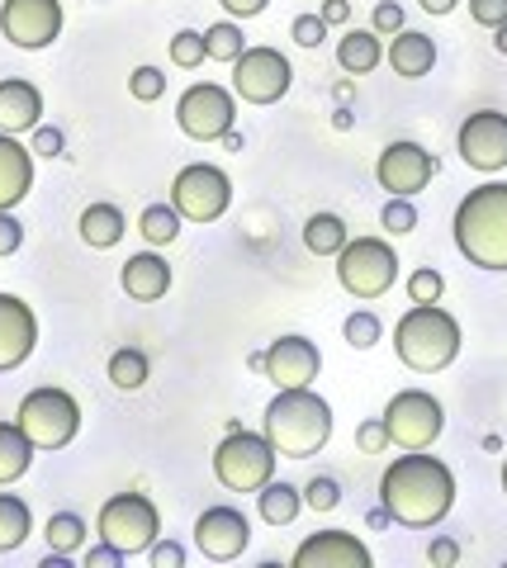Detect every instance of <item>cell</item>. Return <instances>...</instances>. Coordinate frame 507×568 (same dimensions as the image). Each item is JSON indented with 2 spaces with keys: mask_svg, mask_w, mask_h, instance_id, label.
Here are the masks:
<instances>
[{
  "mask_svg": "<svg viewBox=\"0 0 507 568\" xmlns=\"http://www.w3.org/2000/svg\"><path fill=\"white\" fill-rule=\"evenodd\" d=\"M379 507L398 526H413V530L442 526L450 517V507H456V474L436 455L404 450L379 478Z\"/></svg>",
  "mask_w": 507,
  "mask_h": 568,
  "instance_id": "cell-1",
  "label": "cell"
},
{
  "mask_svg": "<svg viewBox=\"0 0 507 568\" xmlns=\"http://www.w3.org/2000/svg\"><path fill=\"white\" fill-rule=\"evenodd\" d=\"M456 246L479 271H507V181H488L469 190L456 209Z\"/></svg>",
  "mask_w": 507,
  "mask_h": 568,
  "instance_id": "cell-2",
  "label": "cell"
},
{
  "mask_svg": "<svg viewBox=\"0 0 507 568\" xmlns=\"http://www.w3.org/2000/svg\"><path fill=\"white\" fill-rule=\"evenodd\" d=\"M261 432H266V440L285 459H308L327 446L332 407H327V398L313 394V388H280V394L266 403Z\"/></svg>",
  "mask_w": 507,
  "mask_h": 568,
  "instance_id": "cell-3",
  "label": "cell"
},
{
  "mask_svg": "<svg viewBox=\"0 0 507 568\" xmlns=\"http://www.w3.org/2000/svg\"><path fill=\"white\" fill-rule=\"evenodd\" d=\"M394 351L417 375H436L460 355V323L442 304H413L394 327Z\"/></svg>",
  "mask_w": 507,
  "mask_h": 568,
  "instance_id": "cell-4",
  "label": "cell"
},
{
  "mask_svg": "<svg viewBox=\"0 0 507 568\" xmlns=\"http://www.w3.org/2000/svg\"><path fill=\"white\" fill-rule=\"evenodd\" d=\"M280 450L266 440V432H233L214 450V478L229 493H261L275 478Z\"/></svg>",
  "mask_w": 507,
  "mask_h": 568,
  "instance_id": "cell-5",
  "label": "cell"
},
{
  "mask_svg": "<svg viewBox=\"0 0 507 568\" xmlns=\"http://www.w3.org/2000/svg\"><path fill=\"white\" fill-rule=\"evenodd\" d=\"M14 422L33 440V450H62L81 432V407L67 388H33V394H24Z\"/></svg>",
  "mask_w": 507,
  "mask_h": 568,
  "instance_id": "cell-6",
  "label": "cell"
},
{
  "mask_svg": "<svg viewBox=\"0 0 507 568\" xmlns=\"http://www.w3.org/2000/svg\"><path fill=\"white\" fill-rule=\"evenodd\" d=\"M337 280L352 298H379L398 280V252L379 237H346L337 252Z\"/></svg>",
  "mask_w": 507,
  "mask_h": 568,
  "instance_id": "cell-7",
  "label": "cell"
},
{
  "mask_svg": "<svg viewBox=\"0 0 507 568\" xmlns=\"http://www.w3.org/2000/svg\"><path fill=\"white\" fill-rule=\"evenodd\" d=\"M100 536L110 540L119 555H148V549L156 545V530H162V511L152 507V497L143 493H119L110 497V503L100 507Z\"/></svg>",
  "mask_w": 507,
  "mask_h": 568,
  "instance_id": "cell-8",
  "label": "cell"
},
{
  "mask_svg": "<svg viewBox=\"0 0 507 568\" xmlns=\"http://www.w3.org/2000/svg\"><path fill=\"white\" fill-rule=\"evenodd\" d=\"M229 204H233V181L214 162H195L176 171V181H171V209L185 223H214L229 213Z\"/></svg>",
  "mask_w": 507,
  "mask_h": 568,
  "instance_id": "cell-9",
  "label": "cell"
},
{
  "mask_svg": "<svg viewBox=\"0 0 507 568\" xmlns=\"http://www.w3.org/2000/svg\"><path fill=\"white\" fill-rule=\"evenodd\" d=\"M442 426H446V413L427 388H404L384 407V432H389V446L398 450H427L442 436Z\"/></svg>",
  "mask_w": 507,
  "mask_h": 568,
  "instance_id": "cell-10",
  "label": "cell"
},
{
  "mask_svg": "<svg viewBox=\"0 0 507 568\" xmlns=\"http://www.w3.org/2000/svg\"><path fill=\"white\" fill-rule=\"evenodd\" d=\"M176 123H181L185 138H195V142H219V138L233 133V123H237V100L223 91V85L200 81V85H190V91L181 95Z\"/></svg>",
  "mask_w": 507,
  "mask_h": 568,
  "instance_id": "cell-11",
  "label": "cell"
},
{
  "mask_svg": "<svg viewBox=\"0 0 507 568\" xmlns=\"http://www.w3.org/2000/svg\"><path fill=\"white\" fill-rule=\"evenodd\" d=\"M290 81H294V67H290L285 52H275V48H247L233 62V91H237V100H247V104L285 100Z\"/></svg>",
  "mask_w": 507,
  "mask_h": 568,
  "instance_id": "cell-12",
  "label": "cell"
},
{
  "mask_svg": "<svg viewBox=\"0 0 507 568\" xmlns=\"http://www.w3.org/2000/svg\"><path fill=\"white\" fill-rule=\"evenodd\" d=\"M0 33L14 48H48L62 33V6L58 0H6L0 6Z\"/></svg>",
  "mask_w": 507,
  "mask_h": 568,
  "instance_id": "cell-13",
  "label": "cell"
},
{
  "mask_svg": "<svg viewBox=\"0 0 507 568\" xmlns=\"http://www.w3.org/2000/svg\"><path fill=\"white\" fill-rule=\"evenodd\" d=\"M460 162L484 175L507 166V114L479 110L460 123Z\"/></svg>",
  "mask_w": 507,
  "mask_h": 568,
  "instance_id": "cell-14",
  "label": "cell"
},
{
  "mask_svg": "<svg viewBox=\"0 0 507 568\" xmlns=\"http://www.w3.org/2000/svg\"><path fill=\"white\" fill-rule=\"evenodd\" d=\"M432 175H436V162H432L427 148H417V142H389V148L379 152V162H375L379 190L404 194V200H413L417 190H427Z\"/></svg>",
  "mask_w": 507,
  "mask_h": 568,
  "instance_id": "cell-15",
  "label": "cell"
},
{
  "mask_svg": "<svg viewBox=\"0 0 507 568\" xmlns=\"http://www.w3.org/2000/svg\"><path fill=\"white\" fill-rule=\"evenodd\" d=\"M247 540H252V530H247V517H242L237 507H209V511H200L195 545H200L204 559L233 564L242 549H247Z\"/></svg>",
  "mask_w": 507,
  "mask_h": 568,
  "instance_id": "cell-16",
  "label": "cell"
},
{
  "mask_svg": "<svg viewBox=\"0 0 507 568\" xmlns=\"http://www.w3.org/2000/svg\"><path fill=\"white\" fill-rule=\"evenodd\" d=\"M33 346H39V317L24 298L14 294H0V375H10V369H20Z\"/></svg>",
  "mask_w": 507,
  "mask_h": 568,
  "instance_id": "cell-17",
  "label": "cell"
},
{
  "mask_svg": "<svg viewBox=\"0 0 507 568\" xmlns=\"http://www.w3.org/2000/svg\"><path fill=\"white\" fill-rule=\"evenodd\" d=\"M318 369H323V355L308 336H280L266 351V375L275 388H313Z\"/></svg>",
  "mask_w": 507,
  "mask_h": 568,
  "instance_id": "cell-18",
  "label": "cell"
},
{
  "mask_svg": "<svg viewBox=\"0 0 507 568\" xmlns=\"http://www.w3.org/2000/svg\"><path fill=\"white\" fill-rule=\"evenodd\" d=\"M294 568H371V549L346 530H318L294 549Z\"/></svg>",
  "mask_w": 507,
  "mask_h": 568,
  "instance_id": "cell-19",
  "label": "cell"
},
{
  "mask_svg": "<svg viewBox=\"0 0 507 568\" xmlns=\"http://www.w3.org/2000/svg\"><path fill=\"white\" fill-rule=\"evenodd\" d=\"M39 114H43V95L33 81H0V133H33L39 129Z\"/></svg>",
  "mask_w": 507,
  "mask_h": 568,
  "instance_id": "cell-20",
  "label": "cell"
},
{
  "mask_svg": "<svg viewBox=\"0 0 507 568\" xmlns=\"http://www.w3.org/2000/svg\"><path fill=\"white\" fill-rule=\"evenodd\" d=\"M119 284H124V294L133 298V304H156V298L171 290V265L148 246V252H138V256L124 261Z\"/></svg>",
  "mask_w": 507,
  "mask_h": 568,
  "instance_id": "cell-21",
  "label": "cell"
},
{
  "mask_svg": "<svg viewBox=\"0 0 507 568\" xmlns=\"http://www.w3.org/2000/svg\"><path fill=\"white\" fill-rule=\"evenodd\" d=\"M33 190V152L14 133H0V209H14Z\"/></svg>",
  "mask_w": 507,
  "mask_h": 568,
  "instance_id": "cell-22",
  "label": "cell"
},
{
  "mask_svg": "<svg viewBox=\"0 0 507 568\" xmlns=\"http://www.w3.org/2000/svg\"><path fill=\"white\" fill-rule=\"evenodd\" d=\"M384 58H389V67H394L404 81H417V77H427V71L436 67V43H432V33L398 29Z\"/></svg>",
  "mask_w": 507,
  "mask_h": 568,
  "instance_id": "cell-23",
  "label": "cell"
},
{
  "mask_svg": "<svg viewBox=\"0 0 507 568\" xmlns=\"http://www.w3.org/2000/svg\"><path fill=\"white\" fill-rule=\"evenodd\" d=\"M384 58V48H379V33L375 29H352L346 39L337 43V67L342 71H352V77H365V71H375Z\"/></svg>",
  "mask_w": 507,
  "mask_h": 568,
  "instance_id": "cell-24",
  "label": "cell"
},
{
  "mask_svg": "<svg viewBox=\"0 0 507 568\" xmlns=\"http://www.w3.org/2000/svg\"><path fill=\"white\" fill-rule=\"evenodd\" d=\"M119 237H124V213H119L114 204H91L81 213V242L85 246L110 252V246H119Z\"/></svg>",
  "mask_w": 507,
  "mask_h": 568,
  "instance_id": "cell-25",
  "label": "cell"
},
{
  "mask_svg": "<svg viewBox=\"0 0 507 568\" xmlns=\"http://www.w3.org/2000/svg\"><path fill=\"white\" fill-rule=\"evenodd\" d=\"M33 465V440L20 432V422H0V484L24 478Z\"/></svg>",
  "mask_w": 507,
  "mask_h": 568,
  "instance_id": "cell-26",
  "label": "cell"
},
{
  "mask_svg": "<svg viewBox=\"0 0 507 568\" xmlns=\"http://www.w3.org/2000/svg\"><path fill=\"white\" fill-rule=\"evenodd\" d=\"M300 507H304V488H294V484H275L271 478V484L256 493V511L266 526H290L300 517Z\"/></svg>",
  "mask_w": 507,
  "mask_h": 568,
  "instance_id": "cell-27",
  "label": "cell"
},
{
  "mask_svg": "<svg viewBox=\"0 0 507 568\" xmlns=\"http://www.w3.org/2000/svg\"><path fill=\"white\" fill-rule=\"evenodd\" d=\"M33 530V517H29V503L14 493H0V555L6 549H20Z\"/></svg>",
  "mask_w": 507,
  "mask_h": 568,
  "instance_id": "cell-28",
  "label": "cell"
},
{
  "mask_svg": "<svg viewBox=\"0 0 507 568\" xmlns=\"http://www.w3.org/2000/svg\"><path fill=\"white\" fill-rule=\"evenodd\" d=\"M304 246L313 256H337L346 246V223L337 219V213H313V219L304 223Z\"/></svg>",
  "mask_w": 507,
  "mask_h": 568,
  "instance_id": "cell-29",
  "label": "cell"
},
{
  "mask_svg": "<svg viewBox=\"0 0 507 568\" xmlns=\"http://www.w3.org/2000/svg\"><path fill=\"white\" fill-rule=\"evenodd\" d=\"M148 375H152V365H148V355L138 351V346H124V351H114L110 355V384L114 388H143L148 384Z\"/></svg>",
  "mask_w": 507,
  "mask_h": 568,
  "instance_id": "cell-30",
  "label": "cell"
},
{
  "mask_svg": "<svg viewBox=\"0 0 507 568\" xmlns=\"http://www.w3.org/2000/svg\"><path fill=\"white\" fill-rule=\"evenodd\" d=\"M43 536H48L52 555H77V549L85 545V521L77 517V511H52Z\"/></svg>",
  "mask_w": 507,
  "mask_h": 568,
  "instance_id": "cell-31",
  "label": "cell"
},
{
  "mask_svg": "<svg viewBox=\"0 0 507 568\" xmlns=\"http://www.w3.org/2000/svg\"><path fill=\"white\" fill-rule=\"evenodd\" d=\"M181 213L171 209V204H152V209H143V219H138V227H143V237H148V246H171L181 237Z\"/></svg>",
  "mask_w": 507,
  "mask_h": 568,
  "instance_id": "cell-32",
  "label": "cell"
},
{
  "mask_svg": "<svg viewBox=\"0 0 507 568\" xmlns=\"http://www.w3.org/2000/svg\"><path fill=\"white\" fill-rule=\"evenodd\" d=\"M204 43H209V58H214V62H237L242 52H247V33L223 20L214 29H204Z\"/></svg>",
  "mask_w": 507,
  "mask_h": 568,
  "instance_id": "cell-33",
  "label": "cell"
},
{
  "mask_svg": "<svg viewBox=\"0 0 507 568\" xmlns=\"http://www.w3.org/2000/svg\"><path fill=\"white\" fill-rule=\"evenodd\" d=\"M342 336H346V346H356V351H371V346H379V336H384V327H379V317L375 313H352L346 317V327H342Z\"/></svg>",
  "mask_w": 507,
  "mask_h": 568,
  "instance_id": "cell-34",
  "label": "cell"
},
{
  "mask_svg": "<svg viewBox=\"0 0 507 568\" xmlns=\"http://www.w3.org/2000/svg\"><path fill=\"white\" fill-rule=\"evenodd\" d=\"M204 58H209V43H204V33H195V29H181L176 39H171V62H176V67L195 71Z\"/></svg>",
  "mask_w": 507,
  "mask_h": 568,
  "instance_id": "cell-35",
  "label": "cell"
},
{
  "mask_svg": "<svg viewBox=\"0 0 507 568\" xmlns=\"http://www.w3.org/2000/svg\"><path fill=\"white\" fill-rule=\"evenodd\" d=\"M379 223H384V233H394V237H408L413 227H417V209H413V200H404V194H394V200L384 204Z\"/></svg>",
  "mask_w": 507,
  "mask_h": 568,
  "instance_id": "cell-36",
  "label": "cell"
},
{
  "mask_svg": "<svg viewBox=\"0 0 507 568\" xmlns=\"http://www.w3.org/2000/svg\"><path fill=\"white\" fill-rule=\"evenodd\" d=\"M442 290H446V280H442V271H413L408 275V298L413 304H442Z\"/></svg>",
  "mask_w": 507,
  "mask_h": 568,
  "instance_id": "cell-37",
  "label": "cell"
},
{
  "mask_svg": "<svg viewBox=\"0 0 507 568\" xmlns=\"http://www.w3.org/2000/svg\"><path fill=\"white\" fill-rule=\"evenodd\" d=\"M337 503H342V488H337V478H327V474L308 478V488H304V507H313V511H332Z\"/></svg>",
  "mask_w": 507,
  "mask_h": 568,
  "instance_id": "cell-38",
  "label": "cell"
},
{
  "mask_svg": "<svg viewBox=\"0 0 507 568\" xmlns=\"http://www.w3.org/2000/svg\"><path fill=\"white\" fill-rule=\"evenodd\" d=\"M371 24H375L379 39H394V33L404 29V6H398V0H379L375 14H371Z\"/></svg>",
  "mask_w": 507,
  "mask_h": 568,
  "instance_id": "cell-39",
  "label": "cell"
},
{
  "mask_svg": "<svg viewBox=\"0 0 507 568\" xmlns=\"http://www.w3.org/2000/svg\"><path fill=\"white\" fill-rule=\"evenodd\" d=\"M129 91H133V100H156V95L166 91V77L156 67H138L133 81H129Z\"/></svg>",
  "mask_w": 507,
  "mask_h": 568,
  "instance_id": "cell-40",
  "label": "cell"
},
{
  "mask_svg": "<svg viewBox=\"0 0 507 568\" xmlns=\"http://www.w3.org/2000/svg\"><path fill=\"white\" fill-rule=\"evenodd\" d=\"M290 33H294V43H300V48H318L327 39V24H323V14H300Z\"/></svg>",
  "mask_w": 507,
  "mask_h": 568,
  "instance_id": "cell-41",
  "label": "cell"
},
{
  "mask_svg": "<svg viewBox=\"0 0 507 568\" xmlns=\"http://www.w3.org/2000/svg\"><path fill=\"white\" fill-rule=\"evenodd\" d=\"M469 14H475V24L498 29L507 24V0H469Z\"/></svg>",
  "mask_w": 507,
  "mask_h": 568,
  "instance_id": "cell-42",
  "label": "cell"
},
{
  "mask_svg": "<svg viewBox=\"0 0 507 568\" xmlns=\"http://www.w3.org/2000/svg\"><path fill=\"white\" fill-rule=\"evenodd\" d=\"M356 446H361L365 455H379L384 446H389V432H384V417H379V422H361V426H356Z\"/></svg>",
  "mask_w": 507,
  "mask_h": 568,
  "instance_id": "cell-43",
  "label": "cell"
},
{
  "mask_svg": "<svg viewBox=\"0 0 507 568\" xmlns=\"http://www.w3.org/2000/svg\"><path fill=\"white\" fill-rule=\"evenodd\" d=\"M24 242V227L20 219H10V209H0V256H14Z\"/></svg>",
  "mask_w": 507,
  "mask_h": 568,
  "instance_id": "cell-44",
  "label": "cell"
},
{
  "mask_svg": "<svg viewBox=\"0 0 507 568\" xmlns=\"http://www.w3.org/2000/svg\"><path fill=\"white\" fill-rule=\"evenodd\" d=\"M33 152H39V156H62V133L43 129V123H39V129H33Z\"/></svg>",
  "mask_w": 507,
  "mask_h": 568,
  "instance_id": "cell-45",
  "label": "cell"
},
{
  "mask_svg": "<svg viewBox=\"0 0 507 568\" xmlns=\"http://www.w3.org/2000/svg\"><path fill=\"white\" fill-rule=\"evenodd\" d=\"M427 559H432L436 568H450V564H456V559H460V545L442 536V540H432V549H427Z\"/></svg>",
  "mask_w": 507,
  "mask_h": 568,
  "instance_id": "cell-46",
  "label": "cell"
},
{
  "mask_svg": "<svg viewBox=\"0 0 507 568\" xmlns=\"http://www.w3.org/2000/svg\"><path fill=\"white\" fill-rule=\"evenodd\" d=\"M148 555H152V568H181L185 564V549L181 545H152Z\"/></svg>",
  "mask_w": 507,
  "mask_h": 568,
  "instance_id": "cell-47",
  "label": "cell"
},
{
  "mask_svg": "<svg viewBox=\"0 0 507 568\" xmlns=\"http://www.w3.org/2000/svg\"><path fill=\"white\" fill-rule=\"evenodd\" d=\"M119 564H124V555H119V549H114L110 540H104L100 549H91V555H85V568H119Z\"/></svg>",
  "mask_w": 507,
  "mask_h": 568,
  "instance_id": "cell-48",
  "label": "cell"
},
{
  "mask_svg": "<svg viewBox=\"0 0 507 568\" xmlns=\"http://www.w3.org/2000/svg\"><path fill=\"white\" fill-rule=\"evenodd\" d=\"M266 6H271V0H223V10H229L233 20H252V14H261Z\"/></svg>",
  "mask_w": 507,
  "mask_h": 568,
  "instance_id": "cell-49",
  "label": "cell"
},
{
  "mask_svg": "<svg viewBox=\"0 0 507 568\" xmlns=\"http://www.w3.org/2000/svg\"><path fill=\"white\" fill-rule=\"evenodd\" d=\"M346 20H352L346 0H323V24H346Z\"/></svg>",
  "mask_w": 507,
  "mask_h": 568,
  "instance_id": "cell-50",
  "label": "cell"
},
{
  "mask_svg": "<svg viewBox=\"0 0 507 568\" xmlns=\"http://www.w3.org/2000/svg\"><path fill=\"white\" fill-rule=\"evenodd\" d=\"M417 6H423L427 14H450V10L460 6V0H417Z\"/></svg>",
  "mask_w": 507,
  "mask_h": 568,
  "instance_id": "cell-51",
  "label": "cell"
},
{
  "mask_svg": "<svg viewBox=\"0 0 507 568\" xmlns=\"http://www.w3.org/2000/svg\"><path fill=\"white\" fill-rule=\"evenodd\" d=\"M389 521H394V517H389V511H384V507H379V511H371V526H375V530H384Z\"/></svg>",
  "mask_w": 507,
  "mask_h": 568,
  "instance_id": "cell-52",
  "label": "cell"
},
{
  "mask_svg": "<svg viewBox=\"0 0 507 568\" xmlns=\"http://www.w3.org/2000/svg\"><path fill=\"white\" fill-rule=\"evenodd\" d=\"M494 48H498V52H507V24H498V29H494Z\"/></svg>",
  "mask_w": 507,
  "mask_h": 568,
  "instance_id": "cell-53",
  "label": "cell"
},
{
  "mask_svg": "<svg viewBox=\"0 0 507 568\" xmlns=\"http://www.w3.org/2000/svg\"><path fill=\"white\" fill-rule=\"evenodd\" d=\"M503 493H507V459H503Z\"/></svg>",
  "mask_w": 507,
  "mask_h": 568,
  "instance_id": "cell-54",
  "label": "cell"
}]
</instances>
